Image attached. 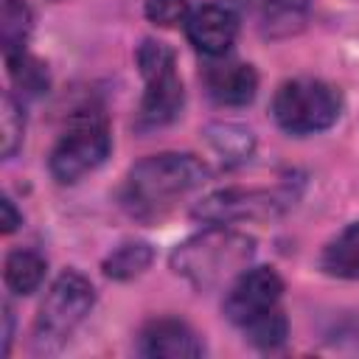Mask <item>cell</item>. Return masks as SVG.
Listing matches in <instances>:
<instances>
[{"mask_svg":"<svg viewBox=\"0 0 359 359\" xmlns=\"http://www.w3.org/2000/svg\"><path fill=\"white\" fill-rule=\"evenodd\" d=\"M255 258V238L233 230L230 224H208L205 230L180 241L168 266L174 275L188 280L196 292H210L233 283Z\"/></svg>","mask_w":359,"mask_h":359,"instance_id":"6da1fadb","label":"cell"},{"mask_svg":"<svg viewBox=\"0 0 359 359\" xmlns=\"http://www.w3.org/2000/svg\"><path fill=\"white\" fill-rule=\"evenodd\" d=\"M210 180V168L188 151H160L135 163L126 174L123 205L135 216H157L180 196Z\"/></svg>","mask_w":359,"mask_h":359,"instance_id":"7a4b0ae2","label":"cell"},{"mask_svg":"<svg viewBox=\"0 0 359 359\" xmlns=\"http://www.w3.org/2000/svg\"><path fill=\"white\" fill-rule=\"evenodd\" d=\"M137 67L146 81L135 129L151 132L174 123L185 104V87L177 76V53L160 39H143L137 48Z\"/></svg>","mask_w":359,"mask_h":359,"instance_id":"3957f363","label":"cell"},{"mask_svg":"<svg viewBox=\"0 0 359 359\" xmlns=\"http://www.w3.org/2000/svg\"><path fill=\"white\" fill-rule=\"evenodd\" d=\"M95 306V286L79 269H65L56 275L50 289L45 292L36 320H34V351L53 353L59 351L70 334L84 323V317Z\"/></svg>","mask_w":359,"mask_h":359,"instance_id":"277c9868","label":"cell"},{"mask_svg":"<svg viewBox=\"0 0 359 359\" xmlns=\"http://www.w3.org/2000/svg\"><path fill=\"white\" fill-rule=\"evenodd\" d=\"M112 151L109 123L101 109H79L48 154V171L56 182L70 185L93 174Z\"/></svg>","mask_w":359,"mask_h":359,"instance_id":"5b68a950","label":"cell"},{"mask_svg":"<svg viewBox=\"0 0 359 359\" xmlns=\"http://www.w3.org/2000/svg\"><path fill=\"white\" fill-rule=\"evenodd\" d=\"M342 95L323 79H289L272 95V118L289 135H317L339 121Z\"/></svg>","mask_w":359,"mask_h":359,"instance_id":"8992f818","label":"cell"},{"mask_svg":"<svg viewBox=\"0 0 359 359\" xmlns=\"http://www.w3.org/2000/svg\"><path fill=\"white\" fill-rule=\"evenodd\" d=\"M292 205L286 188H219L194 205V219L202 224H236V222H266L280 216Z\"/></svg>","mask_w":359,"mask_h":359,"instance_id":"52a82bcc","label":"cell"},{"mask_svg":"<svg viewBox=\"0 0 359 359\" xmlns=\"http://www.w3.org/2000/svg\"><path fill=\"white\" fill-rule=\"evenodd\" d=\"M283 297V278L272 266H247L233 283H227L224 300H222V314L244 328L255 317L278 309Z\"/></svg>","mask_w":359,"mask_h":359,"instance_id":"ba28073f","label":"cell"},{"mask_svg":"<svg viewBox=\"0 0 359 359\" xmlns=\"http://www.w3.org/2000/svg\"><path fill=\"white\" fill-rule=\"evenodd\" d=\"M238 28H241L238 14L227 3H202L185 20L188 42L202 56H210V59H222L236 45Z\"/></svg>","mask_w":359,"mask_h":359,"instance_id":"9c48e42d","label":"cell"},{"mask_svg":"<svg viewBox=\"0 0 359 359\" xmlns=\"http://www.w3.org/2000/svg\"><path fill=\"white\" fill-rule=\"evenodd\" d=\"M137 353L149 359H196L205 353V345L185 320L154 317L137 334Z\"/></svg>","mask_w":359,"mask_h":359,"instance_id":"30bf717a","label":"cell"},{"mask_svg":"<svg viewBox=\"0 0 359 359\" xmlns=\"http://www.w3.org/2000/svg\"><path fill=\"white\" fill-rule=\"evenodd\" d=\"M202 81L219 107H247L258 93V73L250 62H213L205 67Z\"/></svg>","mask_w":359,"mask_h":359,"instance_id":"8fae6325","label":"cell"},{"mask_svg":"<svg viewBox=\"0 0 359 359\" xmlns=\"http://www.w3.org/2000/svg\"><path fill=\"white\" fill-rule=\"evenodd\" d=\"M205 140L208 146L216 151V157L222 160V165H241L252 157L255 151V135L252 129L241 126V123H230V121H216L205 126Z\"/></svg>","mask_w":359,"mask_h":359,"instance_id":"7c38bea8","label":"cell"},{"mask_svg":"<svg viewBox=\"0 0 359 359\" xmlns=\"http://www.w3.org/2000/svg\"><path fill=\"white\" fill-rule=\"evenodd\" d=\"M45 272H48V261L36 250H11L3 264V280H6L8 292H14L20 297L34 294L42 286Z\"/></svg>","mask_w":359,"mask_h":359,"instance_id":"4fadbf2b","label":"cell"},{"mask_svg":"<svg viewBox=\"0 0 359 359\" xmlns=\"http://www.w3.org/2000/svg\"><path fill=\"white\" fill-rule=\"evenodd\" d=\"M34 31V11L25 0H3L0 6V45L3 59L25 53V45Z\"/></svg>","mask_w":359,"mask_h":359,"instance_id":"5bb4252c","label":"cell"},{"mask_svg":"<svg viewBox=\"0 0 359 359\" xmlns=\"http://www.w3.org/2000/svg\"><path fill=\"white\" fill-rule=\"evenodd\" d=\"M320 269L331 278L359 280V222L345 227L320 255Z\"/></svg>","mask_w":359,"mask_h":359,"instance_id":"9a60e30c","label":"cell"},{"mask_svg":"<svg viewBox=\"0 0 359 359\" xmlns=\"http://www.w3.org/2000/svg\"><path fill=\"white\" fill-rule=\"evenodd\" d=\"M151 261H154L151 244H146V241H126V244L115 247L104 258L101 269H104V275L109 280H135V278H140L151 266Z\"/></svg>","mask_w":359,"mask_h":359,"instance_id":"2e32d148","label":"cell"},{"mask_svg":"<svg viewBox=\"0 0 359 359\" xmlns=\"http://www.w3.org/2000/svg\"><path fill=\"white\" fill-rule=\"evenodd\" d=\"M6 67H8V76L14 81V87L25 95V98H39L48 93L50 87V76H48V67L34 59L28 50L20 53V56H11L6 59Z\"/></svg>","mask_w":359,"mask_h":359,"instance_id":"e0dca14e","label":"cell"},{"mask_svg":"<svg viewBox=\"0 0 359 359\" xmlns=\"http://www.w3.org/2000/svg\"><path fill=\"white\" fill-rule=\"evenodd\" d=\"M22 137H25V112H22V104L14 98V93H3V101H0V154L6 160H11L20 146H22Z\"/></svg>","mask_w":359,"mask_h":359,"instance_id":"ac0fdd59","label":"cell"},{"mask_svg":"<svg viewBox=\"0 0 359 359\" xmlns=\"http://www.w3.org/2000/svg\"><path fill=\"white\" fill-rule=\"evenodd\" d=\"M241 331L247 334V339L255 348L272 351V348H280L286 342V337H289V320H286V314L280 309H272V311L255 317L252 323H247Z\"/></svg>","mask_w":359,"mask_h":359,"instance_id":"d6986e66","label":"cell"},{"mask_svg":"<svg viewBox=\"0 0 359 359\" xmlns=\"http://www.w3.org/2000/svg\"><path fill=\"white\" fill-rule=\"evenodd\" d=\"M230 3L241 11H250V14L261 17L264 22L297 20L309 8V0H230Z\"/></svg>","mask_w":359,"mask_h":359,"instance_id":"ffe728a7","label":"cell"},{"mask_svg":"<svg viewBox=\"0 0 359 359\" xmlns=\"http://www.w3.org/2000/svg\"><path fill=\"white\" fill-rule=\"evenodd\" d=\"M143 11L149 22L160 28H174V25H185L194 8H191V0H146Z\"/></svg>","mask_w":359,"mask_h":359,"instance_id":"44dd1931","label":"cell"},{"mask_svg":"<svg viewBox=\"0 0 359 359\" xmlns=\"http://www.w3.org/2000/svg\"><path fill=\"white\" fill-rule=\"evenodd\" d=\"M0 224H3V233H6V236L14 233V230L22 224V213L14 208V202H11L8 196L0 199Z\"/></svg>","mask_w":359,"mask_h":359,"instance_id":"7402d4cb","label":"cell"},{"mask_svg":"<svg viewBox=\"0 0 359 359\" xmlns=\"http://www.w3.org/2000/svg\"><path fill=\"white\" fill-rule=\"evenodd\" d=\"M3 323H6V331H3V356H8L11 353V339H14V311H11L8 303L3 306Z\"/></svg>","mask_w":359,"mask_h":359,"instance_id":"603a6c76","label":"cell"}]
</instances>
